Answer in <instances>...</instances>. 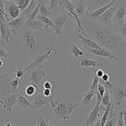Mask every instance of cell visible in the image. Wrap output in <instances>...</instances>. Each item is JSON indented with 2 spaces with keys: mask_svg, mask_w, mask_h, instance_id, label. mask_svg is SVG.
I'll use <instances>...</instances> for the list:
<instances>
[{
  "mask_svg": "<svg viewBox=\"0 0 126 126\" xmlns=\"http://www.w3.org/2000/svg\"><path fill=\"white\" fill-rule=\"evenodd\" d=\"M94 76H93V82L91 85L90 86V89L93 91L94 92H96L98 90V84H100V78L98 77L95 73H94Z\"/></svg>",
  "mask_w": 126,
  "mask_h": 126,
  "instance_id": "obj_33",
  "label": "cell"
},
{
  "mask_svg": "<svg viewBox=\"0 0 126 126\" xmlns=\"http://www.w3.org/2000/svg\"><path fill=\"white\" fill-rule=\"evenodd\" d=\"M126 14V4H121L117 6L116 11L114 12L112 17L113 22H119L122 23L124 22L125 16Z\"/></svg>",
  "mask_w": 126,
  "mask_h": 126,
  "instance_id": "obj_19",
  "label": "cell"
},
{
  "mask_svg": "<svg viewBox=\"0 0 126 126\" xmlns=\"http://www.w3.org/2000/svg\"><path fill=\"white\" fill-rule=\"evenodd\" d=\"M101 126V119H98L97 121L96 122V123H95V126Z\"/></svg>",
  "mask_w": 126,
  "mask_h": 126,
  "instance_id": "obj_53",
  "label": "cell"
},
{
  "mask_svg": "<svg viewBox=\"0 0 126 126\" xmlns=\"http://www.w3.org/2000/svg\"><path fill=\"white\" fill-rule=\"evenodd\" d=\"M117 119H118V116H116L114 118H112L111 119L107 121L105 126H117Z\"/></svg>",
  "mask_w": 126,
  "mask_h": 126,
  "instance_id": "obj_41",
  "label": "cell"
},
{
  "mask_svg": "<svg viewBox=\"0 0 126 126\" xmlns=\"http://www.w3.org/2000/svg\"><path fill=\"white\" fill-rule=\"evenodd\" d=\"M117 29L121 36L126 41V25L124 22L119 23V24L117 25Z\"/></svg>",
  "mask_w": 126,
  "mask_h": 126,
  "instance_id": "obj_32",
  "label": "cell"
},
{
  "mask_svg": "<svg viewBox=\"0 0 126 126\" xmlns=\"http://www.w3.org/2000/svg\"><path fill=\"white\" fill-rule=\"evenodd\" d=\"M70 52L74 55L75 58L78 59L80 57L84 56V52L83 51H82L75 44H72V47L70 49Z\"/></svg>",
  "mask_w": 126,
  "mask_h": 126,
  "instance_id": "obj_29",
  "label": "cell"
},
{
  "mask_svg": "<svg viewBox=\"0 0 126 126\" xmlns=\"http://www.w3.org/2000/svg\"><path fill=\"white\" fill-rule=\"evenodd\" d=\"M116 2H118L120 4H126V0H116Z\"/></svg>",
  "mask_w": 126,
  "mask_h": 126,
  "instance_id": "obj_52",
  "label": "cell"
},
{
  "mask_svg": "<svg viewBox=\"0 0 126 126\" xmlns=\"http://www.w3.org/2000/svg\"><path fill=\"white\" fill-rule=\"evenodd\" d=\"M24 27H27L29 29L33 30L42 31L44 28H46L45 25L38 19H34L33 20H27L24 24Z\"/></svg>",
  "mask_w": 126,
  "mask_h": 126,
  "instance_id": "obj_21",
  "label": "cell"
},
{
  "mask_svg": "<svg viewBox=\"0 0 126 126\" xmlns=\"http://www.w3.org/2000/svg\"><path fill=\"white\" fill-rule=\"evenodd\" d=\"M1 44H2V43H1V42H0V46H1Z\"/></svg>",
  "mask_w": 126,
  "mask_h": 126,
  "instance_id": "obj_63",
  "label": "cell"
},
{
  "mask_svg": "<svg viewBox=\"0 0 126 126\" xmlns=\"http://www.w3.org/2000/svg\"><path fill=\"white\" fill-rule=\"evenodd\" d=\"M42 1H41V2H38V5L37 6V7H36V8L35 9L34 11H33V12H32V14H31L29 16V17H28V18L27 19V20H33L34 19H36V18H37V16L38 15V14H39V10H40V4L41 3H42Z\"/></svg>",
  "mask_w": 126,
  "mask_h": 126,
  "instance_id": "obj_34",
  "label": "cell"
},
{
  "mask_svg": "<svg viewBox=\"0 0 126 126\" xmlns=\"http://www.w3.org/2000/svg\"><path fill=\"white\" fill-rule=\"evenodd\" d=\"M112 102H110L109 104L107 106H106V108L105 110V113H104L103 115L101 118V126H105L106 123L107 121V118H108L110 110H111V105H112Z\"/></svg>",
  "mask_w": 126,
  "mask_h": 126,
  "instance_id": "obj_28",
  "label": "cell"
},
{
  "mask_svg": "<svg viewBox=\"0 0 126 126\" xmlns=\"http://www.w3.org/2000/svg\"><path fill=\"white\" fill-rule=\"evenodd\" d=\"M2 1L4 2V4H6L7 3V2H9V1H11V0H2Z\"/></svg>",
  "mask_w": 126,
  "mask_h": 126,
  "instance_id": "obj_57",
  "label": "cell"
},
{
  "mask_svg": "<svg viewBox=\"0 0 126 126\" xmlns=\"http://www.w3.org/2000/svg\"><path fill=\"white\" fill-rule=\"evenodd\" d=\"M43 94L44 96L46 97H49V96L51 95V90L48 89H44L43 91Z\"/></svg>",
  "mask_w": 126,
  "mask_h": 126,
  "instance_id": "obj_49",
  "label": "cell"
},
{
  "mask_svg": "<svg viewBox=\"0 0 126 126\" xmlns=\"http://www.w3.org/2000/svg\"><path fill=\"white\" fill-rule=\"evenodd\" d=\"M112 0H85V7L88 14L108 4Z\"/></svg>",
  "mask_w": 126,
  "mask_h": 126,
  "instance_id": "obj_10",
  "label": "cell"
},
{
  "mask_svg": "<svg viewBox=\"0 0 126 126\" xmlns=\"http://www.w3.org/2000/svg\"><path fill=\"white\" fill-rule=\"evenodd\" d=\"M49 120H50V118H47V119H44V118H43L42 116H39L38 121H37V124H36V126H49Z\"/></svg>",
  "mask_w": 126,
  "mask_h": 126,
  "instance_id": "obj_37",
  "label": "cell"
},
{
  "mask_svg": "<svg viewBox=\"0 0 126 126\" xmlns=\"http://www.w3.org/2000/svg\"><path fill=\"white\" fill-rule=\"evenodd\" d=\"M17 35L22 62H31L37 55L55 47V35L49 30H33L23 26Z\"/></svg>",
  "mask_w": 126,
  "mask_h": 126,
  "instance_id": "obj_1",
  "label": "cell"
},
{
  "mask_svg": "<svg viewBox=\"0 0 126 126\" xmlns=\"http://www.w3.org/2000/svg\"><path fill=\"white\" fill-rule=\"evenodd\" d=\"M38 2H37L36 0H31L30 2L28 4V6H27V8L25 9L22 12H21V15L22 16H25V17L27 18V19L28 18V17H29L30 15L32 14V12L34 11L35 9L36 8L37 6L38 5Z\"/></svg>",
  "mask_w": 126,
  "mask_h": 126,
  "instance_id": "obj_24",
  "label": "cell"
},
{
  "mask_svg": "<svg viewBox=\"0 0 126 126\" xmlns=\"http://www.w3.org/2000/svg\"><path fill=\"white\" fill-rule=\"evenodd\" d=\"M12 1L18 6L21 12H22L25 9L27 8L31 0H12Z\"/></svg>",
  "mask_w": 126,
  "mask_h": 126,
  "instance_id": "obj_30",
  "label": "cell"
},
{
  "mask_svg": "<svg viewBox=\"0 0 126 126\" xmlns=\"http://www.w3.org/2000/svg\"><path fill=\"white\" fill-rule=\"evenodd\" d=\"M0 11H2V9H1L0 8ZM3 12H4V11H3Z\"/></svg>",
  "mask_w": 126,
  "mask_h": 126,
  "instance_id": "obj_62",
  "label": "cell"
},
{
  "mask_svg": "<svg viewBox=\"0 0 126 126\" xmlns=\"http://www.w3.org/2000/svg\"><path fill=\"white\" fill-rule=\"evenodd\" d=\"M78 36H79V39H80V41H81L82 44H83L84 46L90 48V49H102L96 42L94 41L89 36L85 37L80 34H79Z\"/></svg>",
  "mask_w": 126,
  "mask_h": 126,
  "instance_id": "obj_20",
  "label": "cell"
},
{
  "mask_svg": "<svg viewBox=\"0 0 126 126\" xmlns=\"http://www.w3.org/2000/svg\"><path fill=\"white\" fill-rule=\"evenodd\" d=\"M69 1H70V2H72V3H75V2H78V1H79V0H69Z\"/></svg>",
  "mask_w": 126,
  "mask_h": 126,
  "instance_id": "obj_56",
  "label": "cell"
},
{
  "mask_svg": "<svg viewBox=\"0 0 126 126\" xmlns=\"http://www.w3.org/2000/svg\"><path fill=\"white\" fill-rule=\"evenodd\" d=\"M26 21H27V18L25 16H21V17L14 18L13 20L7 22V25L12 30V33L17 35L22 27L24 26Z\"/></svg>",
  "mask_w": 126,
  "mask_h": 126,
  "instance_id": "obj_14",
  "label": "cell"
},
{
  "mask_svg": "<svg viewBox=\"0 0 126 126\" xmlns=\"http://www.w3.org/2000/svg\"><path fill=\"white\" fill-rule=\"evenodd\" d=\"M109 91L113 97L114 107L121 105L126 99V88L123 86H116Z\"/></svg>",
  "mask_w": 126,
  "mask_h": 126,
  "instance_id": "obj_8",
  "label": "cell"
},
{
  "mask_svg": "<svg viewBox=\"0 0 126 126\" xmlns=\"http://www.w3.org/2000/svg\"><path fill=\"white\" fill-rule=\"evenodd\" d=\"M84 47L85 48L86 50H87L88 51L90 52L91 54H94V55H98V56L100 57H106L110 59H113V60H117V58L115 57V55L113 54H112L111 52H110L108 50H106L105 49H90V48H88L84 46Z\"/></svg>",
  "mask_w": 126,
  "mask_h": 126,
  "instance_id": "obj_17",
  "label": "cell"
},
{
  "mask_svg": "<svg viewBox=\"0 0 126 126\" xmlns=\"http://www.w3.org/2000/svg\"><path fill=\"white\" fill-rule=\"evenodd\" d=\"M31 97H32V99L33 101V107L31 109L32 110H40L43 106L48 105L53 100H54L52 95L46 97V96H44L43 94L35 93L33 95L31 96Z\"/></svg>",
  "mask_w": 126,
  "mask_h": 126,
  "instance_id": "obj_6",
  "label": "cell"
},
{
  "mask_svg": "<svg viewBox=\"0 0 126 126\" xmlns=\"http://www.w3.org/2000/svg\"><path fill=\"white\" fill-rule=\"evenodd\" d=\"M3 65H4L3 62H2V60L0 59V68H2V66H3Z\"/></svg>",
  "mask_w": 126,
  "mask_h": 126,
  "instance_id": "obj_55",
  "label": "cell"
},
{
  "mask_svg": "<svg viewBox=\"0 0 126 126\" xmlns=\"http://www.w3.org/2000/svg\"><path fill=\"white\" fill-rule=\"evenodd\" d=\"M59 1L60 0H50V4L48 7L49 11L54 9L56 8L58 6H59Z\"/></svg>",
  "mask_w": 126,
  "mask_h": 126,
  "instance_id": "obj_44",
  "label": "cell"
},
{
  "mask_svg": "<svg viewBox=\"0 0 126 126\" xmlns=\"http://www.w3.org/2000/svg\"><path fill=\"white\" fill-rule=\"evenodd\" d=\"M43 1V0H36V1H37V2H41V1Z\"/></svg>",
  "mask_w": 126,
  "mask_h": 126,
  "instance_id": "obj_59",
  "label": "cell"
},
{
  "mask_svg": "<svg viewBox=\"0 0 126 126\" xmlns=\"http://www.w3.org/2000/svg\"><path fill=\"white\" fill-rule=\"evenodd\" d=\"M117 9V6H112L109 7L108 9L106 10L101 16L98 17L96 19V21H97L99 23L101 24L105 25H112V17L114 12L116 11Z\"/></svg>",
  "mask_w": 126,
  "mask_h": 126,
  "instance_id": "obj_12",
  "label": "cell"
},
{
  "mask_svg": "<svg viewBox=\"0 0 126 126\" xmlns=\"http://www.w3.org/2000/svg\"><path fill=\"white\" fill-rule=\"evenodd\" d=\"M19 92L12 94L7 95L3 100H0V103L2 105V108L8 112H12V108L16 106V102L19 95Z\"/></svg>",
  "mask_w": 126,
  "mask_h": 126,
  "instance_id": "obj_13",
  "label": "cell"
},
{
  "mask_svg": "<svg viewBox=\"0 0 126 126\" xmlns=\"http://www.w3.org/2000/svg\"><path fill=\"white\" fill-rule=\"evenodd\" d=\"M43 87L44 89H52V85L49 81H46L43 84Z\"/></svg>",
  "mask_w": 126,
  "mask_h": 126,
  "instance_id": "obj_50",
  "label": "cell"
},
{
  "mask_svg": "<svg viewBox=\"0 0 126 126\" xmlns=\"http://www.w3.org/2000/svg\"><path fill=\"white\" fill-rule=\"evenodd\" d=\"M84 30L101 48L113 54L118 62L126 61V41L120 34L117 25H105L95 20Z\"/></svg>",
  "mask_w": 126,
  "mask_h": 126,
  "instance_id": "obj_2",
  "label": "cell"
},
{
  "mask_svg": "<svg viewBox=\"0 0 126 126\" xmlns=\"http://www.w3.org/2000/svg\"><path fill=\"white\" fill-rule=\"evenodd\" d=\"M1 58H2V59H7L11 58V55H10V54L7 52V51H6L3 47L0 46V59Z\"/></svg>",
  "mask_w": 126,
  "mask_h": 126,
  "instance_id": "obj_42",
  "label": "cell"
},
{
  "mask_svg": "<svg viewBox=\"0 0 126 126\" xmlns=\"http://www.w3.org/2000/svg\"><path fill=\"white\" fill-rule=\"evenodd\" d=\"M98 91L99 92V93L101 94V95L102 96V97H103L104 94H105V92H106V88H105V86H103L102 84H98Z\"/></svg>",
  "mask_w": 126,
  "mask_h": 126,
  "instance_id": "obj_46",
  "label": "cell"
},
{
  "mask_svg": "<svg viewBox=\"0 0 126 126\" xmlns=\"http://www.w3.org/2000/svg\"><path fill=\"white\" fill-rule=\"evenodd\" d=\"M101 79L104 81H109V75L107 73H104V75H103V76L101 78Z\"/></svg>",
  "mask_w": 126,
  "mask_h": 126,
  "instance_id": "obj_51",
  "label": "cell"
},
{
  "mask_svg": "<svg viewBox=\"0 0 126 126\" xmlns=\"http://www.w3.org/2000/svg\"><path fill=\"white\" fill-rule=\"evenodd\" d=\"M93 72L95 73V74L96 75V76L98 78H101L103 76V75H104V71L103 70H93Z\"/></svg>",
  "mask_w": 126,
  "mask_h": 126,
  "instance_id": "obj_48",
  "label": "cell"
},
{
  "mask_svg": "<svg viewBox=\"0 0 126 126\" xmlns=\"http://www.w3.org/2000/svg\"><path fill=\"white\" fill-rule=\"evenodd\" d=\"M124 22L125 23V24L126 25V16H125V17H124Z\"/></svg>",
  "mask_w": 126,
  "mask_h": 126,
  "instance_id": "obj_58",
  "label": "cell"
},
{
  "mask_svg": "<svg viewBox=\"0 0 126 126\" xmlns=\"http://www.w3.org/2000/svg\"><path fill=\"white\" fill-rule=\"evenodd\" d=\"M95 95H96V100H97V102L96 103L99 105H101V103H102V100H103V97L101 95L100 93H99L98 91H96V93H95Z\"/></svg>",
  "mask_w": 126,
  "mask_h": 126,
  "instance_id": "obj_47",
  "label": "cell"
},
{
  "mask_svg": "<svg viewBox=\"0 0 126 126\" xmlns=\"http://www.w3.org/2000/svg\"><path fill=\"white\" fill-rule=\"evenodd\" d=\"M12 79V78L7 74L0 75V100L9 95L16 93L11 86Z\"/></svg>",
  "mask_w": 126,
  "mask_h": 126,
  "instance_id": "obj_4",
  "label": "cell"
},
{
  "mask_svg": "<svg viewBox=\"0 0 126 126\" xmlns=\"http://www.w3.org/2000/svg\"><path fill=\"white\" fill-rule=\"evenodd\" d=\"M96 92H94L92 90L90 89V91L88 92V93L84 96V97L83 98V99L82 100L81 103L84 105H89L91 104L92 103V99L93 98L94 95H95Z\"/></svg>",
  "mask_w": 126,
  "mask_h": 126,
  "instance_id": "obj_26",
  "label": "cell"
},
{
  "mask_svg": "<svg viewBox=\"0 0 126 126\" xmlns=\"http://www.w3.org/2000/svg\"><path fill=\"white\" fill-rule=\"evenodd\" d=\"M39 14H40L46 16V17H49V16H50L51 14V11H49L48 9V7L46 6L44 0L42 1V3H41L40 4V7L39 10Z\"/></svg>",
  "mask_w": 126,
  "mask_h": 126,
  "instance_id": "obj_31",
  "label": "cell"
},
{
  "mask_svg": "<svg viewBox=\"0 0 126 126\" xmlns=\"http://www.w3.org/2000/svg\"><path fill=\"white\" fill-rule=\"evenodd\" d=\"M75 5V12L78 17H87L88 13L85 9V0H79L78 2L74 3Z\"/></svg>",
  "mask_w": 126,
  "mask_h": 126,
  "instance_id": "obj_22",
  "label": "cell"
},
{
  "mask_svg": "<svg viewBox=\"0 0 126 126\" xmlns=\"http://www.w3.org/2000/svg\"><path fill=\"white\" fill-rule=\"evenodd\" d=\"M123 111H124V114H126V109L124 110H123Z\"/></svg>",
  "mask_w": 126,
  "mask_h": 126,
  "instance_id": "obj_60",
  "label": "cell"
},
{
  "mask_svg": "<svg viewBox=\"0 0 126 126\" xmlns=\"http://www.w3.org/2000/svg\"><path fill=\"white\" fill-rule=\"evenodd\" d=\"M97 65L96 61L95 60H90L88 59H83L80 60V65L83 67H95Z\"/></svg>",
  "mask_w": 126,
  "mask_h": 126,
  "instance_id": "obj_27",
  "label": "cell"
},
{
  "mask_svg": "<svg viewBox=\"0 0 126 126\" xmlns=\"http://www.w3.org/2000/svg\"><path fill=\"white\" fill-rule=\"evenodd\" d=\"M100 83L101 84H102L103 86H105V88L107 89H109V91H111L113 87H114L115 86H116V85L111 83V82H109V81H103L101 78L100 79Z\"/></svg>",
  "mask_w": 126,
  "mask_h": 126,
  "instance_id": "obj_40",
  "label": "cell"
},
{
  "mask_svg": "<svg viewBox=\"0 0 126 126\" xmlns=\"http://www.w3.org/2000/svg\"><path fill=\"white\" fill-rule=\"evenodd\" d=\"M124 114V111L123 110L120 111L118 114V119H117V126H124V119H123Z\"/></svg>",
  "mask_w": 126,
  "mask_h": 126,
  "instance_id": "obj_43",
  "label": "cell"
},
{
  "mask_svg": "<svg viewBox=\"0 0 126 126\" xmlns=\"http://www.w3.org/2000/svg\"><path fill=\"white\" fill-rule=\"evenodd\" d=\"M25 70L23 69L22 66L17 65V70L15 71V75L16 78L19 79H23L25 76Z\"/></svg>",
  "mask_w": 126,
  "mask_h": 126,
  "instance_id": "obj_35",
  "label": "cell"
},
{
  "mask_svg": "<svg viewBox=\"0 0 126 126\" xmlns=\"http://www.w3.org/2000/svg\"><path fill=\"white\" fill-rule=\"evenodd\" d=\"M114 105L113 103H112V105H111V110H110L109 112V116L108 118H107V120L109 119H111L112 118H114L115 116H116V113H114Z\"/></svg>",
  "mask_w": 126,
  "mask_h": 126,
  "instance_id": "obj_45",
  "label": "cell"
},
{
  "mask_svg": "<svg viewBox=\"0 0 126 126\" xmlns=\"http://www.w3.org/2000/svg\"><path fill=\"white\" fill-rule=\"evenodd\" d=\"M69 17V16L68 14L65 12L64 14L60 15L53 20V22L54 25V32L56 34V35L61 36L63 34V28L66 24Z\"/></svg>",
  "mask_w": 126,
  "mask_h": 126,
  "instance_id": "obj_9",
  "label": "cell"
},
{
  "mask_svg": "<svg viewBox=\"0 0 126 126\" xmlns=\"http://www.w3.org/2000/svg\"><path fill=\"white\" fill-rule=\"evenodd\" d=\"M37 88L33 84H30L26 87L25 90V94L28 96H32L37 92Z\"/></svg>",
  "mask_w": 126,
  "mask_h": 126,
  "instance_id": "obj_36",
  "label": "cell"
},
{
  "mask_svg": "<svg viewBox=\"0 0 126 126\" xmlns=\"http://www.w3.org/2000/svg\"><path fill=\"white\" fill-rule=\"evenodd\" d=\"M105 108L100 106V105L96 103V106L95 107L94 109L92 111L89 115L88 118L86 119V123H85V126H95V123L97 121L98 119L100 118V111L101 110L105 111Z\"/></svg>",
  "mask_w": 126,
  "mask_h": 126,
  "instance_id": "obj_15",
  "label": "cell"
},
{
  "mask_svg": "<svg viewBox=\"0 0 126 126\" xmlns=\"http://www.w3.org/2000/svg\"><path fill=\"white\" fill-rule=\"evenodd\" d=\"M36 18L39 20H40L41 22H42L44 25H45L46 28H48V27H51V28H54V23H53V20H51L48 18V17H46V16H43V15L38 14V15L37 16V18Z\"/></svg>",
  "mask_w": 126,
  "mask_h": 126,
  "instance_id": "obj_25",
  "label": "cell"
},
{
  "mask_svg": "<svg viewBox=\"0 0 126 126\" xmlns=\"http://www.w3.org/2000/svg\"><path fill=\"white\" fill-rule=\"evenodd\" d=\"M116 2V0H112L110 3H109L108 4L106 5V6H103V7H101L100 8L98 9L96 11H93V12H91V13L88 14V17L90 18L92 20H96L100 16H101L105 11L107 9H108L109 7H112L114 5L115 2Z\"/></svg>",
  "mask_w": 126,
  "mask_h": 126,
  "instance_id": "obj_18",
  "label": "cell"
},
{
  "mask_svg": "<svg viewBox=\"0 0 126 126\" xmlns=\"http://www.w3.org/2000/svg\"><path fill=\"white\" fill-rule=\"evenodd\" d=\"M5 126H11V124H6Z\"/></svg>",
  "mask_w": 126,
  "mask_h": 126,
  "instance_id": "obj_61",
  "label": "cell"
},
{
  "mask_svg": "<svg viewBox=\"0 0 126 126\" xmlns=\"http://www.w3.org/2000/svg\"><path fill=\"white\" fill-rule=\"evenodd\" d=\"M43 65H42L28 72L29 76L28 78V82L31 84L34 85L37 89L40 87L42 81L46 76L45 71L43 70Z\"/></svg>",
  "mask_w": 126,
  "mask_h": 126,
  "instance_id": "obj_5",
  "label": "cell"
},
{
  "mask_svg": "<svg viewBox=\"0 0 126 126\" xmlns=\"http://www.w3.org/2000/svg\"><path fill=\"white\" fill-rule=\"evenodd\" d=\"M5 12L7 16L12 18H16L21 15V11L19 7L13 1L7 2L4 6Z\"/></svg>",
  "mask_w": 126,
  "mask_h": 126,
  "instance_id": "obj_16",
  "label": "cell"
},
{
  "mask_svg": "<svg viewBox=\"0 0 126 126\" xmlns=\"http://www.w3.org/2000/svg\"><path fill=\"white\" fill-rule=\"evenodd\" d=\"M111 102V96H110L109 93L107 92H105V94H104L103 97V100H102V104L104 106L106 107Z\"/></svg>",
  "mask_w": 126,
  "mask_h": 126,
  "instance_id": "obj_39",
  "label": "cell"
},
{
  "mask_svg": "<svg viewBox=\"0 0 126 126\" xmlns=\"http://www.w3.org/2000/svg\"><path fill=\"white\" fill-rule=\"evenodd\" d=\"M54 49V47L51 48V49H49L48 52H46V53H44L43 54H41V55H37V57L34 58L33 60L31 61L30 63L27 66H26V68H25L26 72H29L31 70H33V69H35L39 67V66H42L44 62V61L46 60L47 59L49 58V55L52 54L53 50Z\"/></svg>",
  "mask_w": 126,
  "mask_h": 126,
  "instance_id": "obj_7",
  "label": "cell"
},
{
  "mask_svg": "<svg viewBox=\"0 0 126 126\" xmlns=\"http://www.w3.org/2000/svg\"><path fill=\"white\" fill-rule=\"evenodd\" d=\"M123 119H124V126H126V114H124Z\"/></svg>",
  "mask_w": 126,
  "mask_h": 126,
  "instance_id": "obj_54",
  "label": "cell"
},
{
  "mask_svg": "<svg viewBox=\"0 0 126 126\" xmlns=\"http://www.w3.org/2000/svg\"><path fill=\"white\" fill-rule=\"evenodd\" d=\"M21 84V81L19 78L15 79H12L11 81V86L12 87V89L15 91L16 93L18 92L17 91V88Z\"/></svg>",
  "mask_w": 126,
  "mask_h": 126,
  "instance_id": "obj_38",
  "label": "cell"
},
{
  "mask_svg": "<svg viewBox=\"0 0 126 126\" xmlns=\"http://www.w3.org/2000/svg\"><path fill=\"white\" fill-rule=\"evenodd\" d=\"M12 31L7 25V23L0 22V42H5L8 48L11 47L10 39L12 38Z\"/></svg>",
  "mask_w": 126,
  "mask_h": 126,
  "instance_id": "obj_11",
  "label": "cell"
},
{
  "mask_svg": "<svg viewBox=\"0 0 126 126\" xmlns=\"http://www.w3.org/2000/svg\"><path fill=\"white\" fill-rule=\"evenodd\" d=\"M50 105L54 118L57 121L69 120L73 111L80 105L79 103H73L69 101L59 100H53Z\"/></svg>",
  "mask_w": 126,
  "mask_h": 126,
  "instance_id": "obj_3",
  "label": "cell"
},
{
  "mask_svg": "<svg viewBox=\"0 0 126 126\" xmlns=\"http://www.w3.org/2000/svg\"><path fill=\"white\" fill-rule=\"evenodd\" d=\"M22 92H20L18 98H17V100L16 102V105L18 106L22 109L23 108H29V109H32V107H33V104L30 103L28 101V100L23 97L22 95Z\"/></svg>",
  "mask_w": 126,
  "mask_h": 126,
  "instance_id": "obj_23",
  "label": "cell"
}]
</instances>
